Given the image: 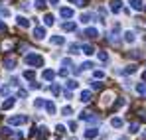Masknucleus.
<instances>
[{"instance_id":"14","label":"nucleus","mask_w":146,"mask_h":140,"mask_svg":"<svg viewBox=\"0 0 146 140\" xmlns=\"http://www.w3.org/2000/svg\"><path fill=\"white\" fill-rule=\"evenodd\" d=\"M44 107H46V111H48L49 115H55V105H53L51 101H46V105H44Z\"/></svg>"},{"instance_id":"46","label":"nucleus","mask_w":146,"mask_h":140,"mask_svg":"<svg viewBox=\"0 0 146 140\" xmlns=\"http://www.w3.org/2000/svg\"><path fill=\"white\" fill-rule=\"evenodd\" d=\"M142 79H144V81H146V71H144V73H142Z\"/></svg>"},{"instance_id":"40","label":"nucleus","mask_w":146,"mask_h":140,"mask_svg":"<svg viewBox=\"0 0 146 140\" xmlns=\"http://www.w3.org/2000/svg\"><path fill=\"white\" fill-rule=\"evenodd\" d=\"M95 77H97V79H103L105 75H103V71H95Z\"/></svg>"},{"instance_id":"15","label":"nucleus","mask_w":146,"mask_h":140,"mask_svg":"<svg viewBox=\"0 0 146 140\" xmlns=\"http://www.w3.org/2000/svg\"><path fill=\"white\" fill-rule=\"evenodd\" d=\"M42 77H44L46 81H53V77H55V73H53L51 69H46V71H44V75H42Z\"/></svg>"},{"instance_id":"8","label":"nucleus","mask_w":146,"mask_h":140,"mask_svg":"<svg viewBox=\"0 0 146 140\" xmlns=\"http://www.w3.org/2000/svg\"><path fill=\"white\" fill-rule=\"evenodd\" d=\"M34 38L36 40H44L46 38V28H36L34 30Z\"/></svg>"},{"instance_id":"33","label":"nucleus","mask_w":146,"mask_h":140,"mask_svg":"<svg viewBox=\"0 0 146 140\" xmlns=\"http://www.w3.org/2000/svg\"><path fill=\"white\" fill-rule=\"evenodd\" d=\"M36 6L38 8H46V0H36Z\"/></svg>"},{"instance_id":"9","label":"nucleus","mask_w":146,"mask_h":140,"mask_svg":"<svg viewBox=\"0 0 146 140\" xmlns=\"http://www.w3.org/2000/svg\"><path fill=\"white\" fill-rule=\"evenodd\" d=\"M121 8H122V2L121 0H111V10L117 14V12H121Z\"/></svg>"},{"instance_id":"16","label":"nucleus","mask_w":146,"mask_h":140,"mask_svg":"<svg viewBox=\"0 0 146 140\" xmlns=\"http://www.w3.org/2000/svg\"><path fill=\"white\" fill-rule=\"evenodd\" d=\"M130 6L134 8V10H142L144 6H142V0H130Z\"/></svg>"},{"instance_id":"39","label":"nucleus","mask_w":146,"mask_h":140,"mask_svg":"<svg viewBox=\"0 0 146 140\" xmlns=\"http://www.w3.org/2000/svg\"><path fill=\"white\" fill-rule=\"evenodd\" d=\"M59 75H61V77H67V69H65V67H63V69H59Z\"/></svg>"},{"instance_id":"11","label":"nucleus","mask_w":146,"mask_h":140,"mask_svg":"<svg viewBox=\"0 0 146 140\" xmlns=\"http://www.w3.org/2000/svg\"><path fill=\"white\" fill-rule=\"evenodd\" d=\"M81 51H83L85 55H93V53H95V47H93V46H89V44H85V46L81 47Z\"/></svg>"},{"instance_id":"17","label":"nucleus","mask_w":146,"mask_h":140,"mask_svg":"<svg viewBox=\"0 0 146 140\" xmlns=\"http://www.w3.org/2000/svg\"><path fill=\"white\" fill-rule=\"evenodd\" d=\"M44 22H46V26H53V22H55V18H53V14H46V18H44Z\"/></svg>"},{"instance_id":"10","label":"nucleus","mask_w":146,"mask_h":140,"mask_svg":"<svg viewBox=\"0 0 146 140\" xmlns=\"http://www.w3.org/2000/svg\"><path fill=\"white\" fill-rule=\"evenodd\" d=\"M59 14H61V18H73V10L71 8H61Z\"/></svg>"},{"instance_id":"36","label":"nucleus","mask_w":146,"mask_h":140,"mask_svg":"<svg viewBox=\"0 0 146 140\" xmlns=\"http://www.w3.org/2000/svg\"><path fill=\"white\" fill-rule=\"evenodd\" d=\"M71 65H73L71 59H63V67H71Z\"/></svg>"},{"instance_id":"13","label":"nucleus","mask_w":146,"mask_h":140,"mask_svg":"<svg viewBox=\"0 0 146 140\" xmlns=\"http://www.w3.org/2000/svg\"><path fill=\"white\" fill-rule=\"evenodd\" d=\"M81 103H89L91 101V91H81Z\"/></svg>"},{"instance_id":"26","label":"nucleus","mask_w":146,"mask_h":140,"mask_svg":"<svg viewBox=\"0 0 146 140\" xmlns=\"http://www.w3.org/2000/svg\"><path fill=\"white\" fill-rule=\"evenodd\" d=\"M69 53H79V46L77 44H71L69 46Z\"/></svg>"},{"instance_id":"29","label":"nucleus","mask_w":146,"mask_h":140,"mask_svg":"<svg viewBox=\"0 0 146 140\" xmlns=\"http://www.w3.org/2000/svg\"><path fill=\"white\" fill-rule=\"evenodd\" d=\"M99 59H101V61H109V55H107L105 51H99Z\"/></svg>"},{"instance_id":"4","label":"nucleus","mask_w":146,"mask_h":140,"mask_svg":"<svg viewBox=\"0 0 146 140\" xmlns=\"http://www.w3.org/2000/svg\"><path fill=\"white\" fill-rule=\"evenodd\" d=\"M36 134H38V140H48L49 138V130L46 128V126H40Z\"/></svg>"},{"instance_id":"25","label":"nucleus","mask_w":146,"mask_h":140,"mask_svg":"<svg viewBox=\"0 0 146 140\" xmlns=\"http://www.w3.org/2000/svg\"><path fill=\"white\" fill-rule=\"evenodd\" d=\"M136 91H138L140 95H144L146 93V85L144 83H138V85H136Z\"/></svg>"},{"instance_id":"47","label":"nucleus","mask_w":146,"mask_h":140,"mask_svg":"<svg viewBox=\"0 0 146 140\" xmlns=\"http://www.w3.org/2000/svg\"><path fill=\"white\" fill-rule=\"evenodd\" d=\"M121 140H126V138H121Z\"/></svg>"},{"instance_id":"5","label":"nucleus","mask_w":146,"mask_h":140,"mask_svg":"<svg viewBox=\"0 0 146 140\" xmlns=\"http://www.w3.org/2000/svg\"><path fill=\"white\" fill-rule=\"evenodd\" d=\"M83 36L89 38V40H93V38H97V36H99V30H97V28H87V30L83 32Z\"/></svg>"},{"instance_id":"3","label":"nucleus","mask_w":146,"mask_h":140,"mask_svg":"<svg viewBox=\"0 0 146 140\" xmlns=\"http://www.w3.org/2000/svg\"><path fill=\"white\" fill-rule=\"evenodd\" d=\"M2 65H4V69H8V71H12L14 67H16V59L14 57H4V61H2Z\"/></svg>"},{"instance_id":"1","label":"nucleus","mask_w":146,"mask_h":140,"mask_svg":"<svg viewBox=\"0 0 146 140\" xmlns=\"http://www.w3.org/2000/svg\"><path fill=\"white\" fill-rule=\"evenodd\" d=\"M24 61L28 63V65H36V67H42V65H44V57L38 55V53H28Z\"/></svg>"},{"instance_id":"41","label":"nucleus","mask_w":146,"mask_h":140,"mask_svg":"<svg viewBox=\"0 0 146 140\" xmlns=\"http://www.w3.org/2000/svg\"><path fill=\"white\" fill-rule=\"evenodd\" d=\"M0 32H6V24L0 20Z\"/></svg>"},{"instance_id":"23","label":"nucleus","mask_w":146,"mask_h":140,"mask_svg":"<svg viewBox=\"0 0 146 140\" xmlns=\"http://www.w3.org/2000/svg\"><path fill=\"white\" fill-rule=\"evenodd\" d=\"M63 30H65V32H73V30H75V24L73 22H65L63 24Z\"/></svg>"},{"instance_id":"20","label":"nucleus","mask_w":146,"mask_h":140,"mask_svg":"<svg viewBox=\"0 0 146 140\" xmlns=\"http://www.w3.org/2000/svg\"><path fill=\"white\" fill-rule=\"evenodd\" d=\"M124 40H126L128 44H132V42H134V32H124Z\"/></svg>"},{"instance_id":"42","label":"nucleus","mask_w":146,"mask_h":140,"mask_svg":"<svg viewBox=\"0 0 146 140\" xmlns=\"http://www.w3.org/2000/svg\"><path fill=\"white\" fill-rule=\"evenodd\" d=\"M69 128H71V130H75V128H77V122H73V120H71V122H69Z\"/></svg>"},{"instance_id":"38","label":"nucleus","mask_w":146,"mask_h":140,"mask_svg":"<svg viewBox=\"0 0 146 140\" xmlns=\"http://www.w3.org/2000/svg\"><path fill=\"white\" fill-rule=\"evenodd\" d=\"M0 93H2V95H8V93H10V89H8V87H2V89H0Z\"/></svg>"},{"instance_id":"21","label":"nucleus","mask_w":146,"mask_h":140,"mask_svg":"<svg viewBox=\"0 0 146 140\" xmlns=\"http://www.w3.org/2000/svg\"><path fill=\"white\" fill-rule=\"evenodd\" d=\"M93 20V14H81V22L83 24H89Z\"/></svg>"},{"instance_id":"30","label":"nucleus","mask_w":146,"mask_h":140,"mask_svg":"<svg viewBox=\"0 0 146 140\" xmlns=\"http://www.w3.org/2000/svg\"><path fill=\"white\" fill-rule=\"evenodd\" d=\"M130 132H132V134H136V132H138V124H136V122H132V124H130Z\"/></svg>"},{"instance_id":"2","label":"nucleus","mask_w":146,"mask_h":140,"mask_svg":"<svg viewBox=\"0 0 146 140\" xmlns=\"http://www.w3.org/2000/svg\"><path fill=\"white\" fill-rule=\"evenodd\" d=\"M8 122H10V124H14V126H18V124H24V122H28V117H24V115L10 117V118H8Z\"/></svg>"},{"instance_id":"12","label":"nucleus","mask_w":146,"mask_h":140,"mask_svg":"<svg viewBox=\"0 0 146 140\" xmlns=\"http://www.w3.org/2000/svg\"><path fill=\"white\" fill-rule=\"evenodd\" d=\"M51 44H53V46H63L65 40H63V36H53V38H51Z\"/></svg>"},{"instance_id":"27","label":"nucleus","mask_w":146,"mask_h":140,"mask_svg":"<svg viewBox=\"0 0 146 140\" xmlns=\"http://www.w3.org/2000/svg\"><path fill=\"white\" fill-rule=\"evenodd\" d=\"M61 113H63L65 117H69V115H73V109H71V107H63V111H61Z\"/></svg>"},{"instance_id":"18","label":"nucleus","mask_w":146,"mask_h":140,"mask_svg":"<svg viewBox=\"0 0 146 140\" xmlns=\"http://www.w3.org/2000/svg\"><path fill=\"white\" fill-rule=\"evenodd\" d=\"M24 79L34 81V79H36V71H24Z\"/></svg>"},{"instance_id":"6","label":"nucleus","mask_w":146,"mask_h":140,"mask_svg":"<svg viewBox=\"0 0 146 140\" xmlns=\"http://www.w3.org/2000/svg\"><path fill=\"white\" fill-rule=\"evenodd\" d=\"M97 136H99L97 128H87V130H85V138L87 140H93V138H97Z\"/></svg>"},{"instance_id":"43","label":"nucleus","mask_w":146,"mask_h":140,"mask_svg":"<svg viewBox=\"0 0 146 140\" xmlns=\"http://www.w3.org/2000/svg\"><path fill=\"white\" fill-rule=\"evenodd\" d=\"M18 95H20V97H28V93H26L24 89H20V91H18Z\"/></svg>"},{"instance_id":"37","label":"nucleus","mask_w":146,"mask_h":140,"mask_svg":"<svg viewBox=\"0 0 146 140\" xmlns=\"http://www.w3.org/2000/svg\"><path fill=\"white\" fill-rule=\"evenodd\" d=\"M30 89H40V83H36V81H32V83H30Z\"/></svg>"},{"instance_id":"32","label":"nucleus","mask_w":146,"mask_h":140,"mask_svg":"<svg viewBox=\"0 0 146 140\" xmlns=\"http://www.w3.org/2000/svg\"><path fill=\"white\" fill-rule=\"evenodd\" d=\"M59 91H61L59 85H51V93H53V95H59Z\"/></svg>"},{"instance_id":"28","label":"nucleus","mask_w":146,"mask_h":140,"mask_svg":"<svg viewBox=\"0 0 146 140\" xmlns=\"http://www.w3.org/2000/svg\"><path fill=\"white\" fill-rule=\"evenodd\" d=\"M67 87H69V89H77V81H75V79H69V81H67Z\"/></svg>"},{"instance_id":"24","label":"nucleus","mask_w":146,"mask_h":140,"mask_svg":"<svg viewBox=\"0 0 146 140\" xmlns=\"http://www.w3.org/2000/svg\"><path fill=\"white\" fill-rule=\"evenodd\" d=\"M44 105H46V101H44V99H36V101H34V107H36V109H42Z\"/></svg>"},{"instance_id":"45","label":"nucleus","mask_w":146,"mask_h":140,"mask_svg":"<svg viewBox=\"0 0 146 140\" xmlns=\"http://www.w3.org/2000/svg\"><path fill=\"white\" fill-rule=\"evenodd\" d=\"M49 2H51V4H57V2H59V0H49Z\"/></svg>"},{"instance_id":"7","label":"nucleus","mask_w":146,"mask_h":140,"mask_svg":"<svg viewBox=\"0 0 146 140\" xmlns=\"http://www.w3.org/2000/svg\"><path fill=\"white\" fill-rule=\"evenodd\" d=\"M14 105H16V99H14V97H8V99L2 103V109H4V111H8V109H12Z\"/></svg>"},{"instance_id":"19","label":"nucleus","mask_w":146,"mask_h":140,"mask_svg":"<svg viewBox=\"0 0 146 140\" xmlns=\"http://www.w3.org/2000/svg\"><path fill=\"white\" fill-rule=\"evenodd\" d=\"M111 126H113V128H121L122 126V118H113V120H111Z\"/></svg>"},{"instance_id":"22","label":"nucleus","mask_w":146,"mask_h":140,"mask_svg":"<svg viewBox=\"0 0 146 140\" xmlns=\"http://www.w3.org/2000/svg\"><path fill=\"white\" fill-rule=\"evenodd\" d=\"M18 26H22V28H28V26H30V22L26 20L24 16H18Z\"/></svg>"},{"instance_id":"31","label":"nucleus","mask_w":146,"mask_h":140,"mask_svg":"<svg viewBox=\"0 0 146 140\" xmlns=\"http://www.w3.org/2000/svg\"><path fill=\"white\" fill-rule=\"evenodd\" d=\"M55 130H57V134H63V132H65V126H63V124H57Z\"/></svg>"},{"instance_id":"34","label":"nucleus","mask_w":146,"mask_h":140,"mask_svg":"<svg viewBox=\"0 0 146 140\" xmlns=\"http://www.w3.org/2000/svg\"><path fill=\"white\" fill-rule=\"evenodd\" d=\"M124 71H126V73H134V71H136V65H128Z\"/></svg>"},{"instance_id":"44","label":"nucleus","mask_w":146,"mask_h":140,"mask_svg":"<svg viewBox=\"0 0 146 140\" xmlns=\"http://www.w3.org/2000/svg\"><path fill=\"white\" fill-rule=\"evenodd\" d=\"M69 2H71V4H77V6H79V0H69Z\"/></svg>"},{"instance_id":"35","label":"nucleus","mask_w":146,"mask_h":140,"mask_svg":"<svg viewBox=\"0 0 146 140\" xmlns=\"http://www.w3.org/2000/svg\"><path fill=\"white\" fill-rule=\"evenodd\" d=\"M81 67H83V69H91V67H93V63H91V61H85Z\"/></svg>"}]
</instances>
